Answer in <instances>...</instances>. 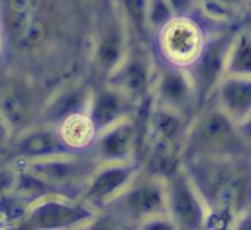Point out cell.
<instances>
[{"label": "cell", "instance_id": "4fadbf2b", "mask_svg": "<svg viewBox=\"0 0 251 230\" xmlns=\"http://www.w3.org/2000/svg\"><path fill=\"white\" fill-rule=\"evenodd\" d=\"M190 122H192V116L151 100V108L147 110L145 132H143L145 144L163 145L182 153Z\"/></svg>", "mask_w": 251, "mask_h": 230}, {"label": "cell", "instance_id": "2e32d148", "mask_svg": "<svg viewBox=\"0 0 251 230\" xmlns=\"http://www.w3.org/2000/svg\"><path fill=\"white\" fill-rule=\"evenodd\" d=\"M127 29H129V26H127L126 18L118 16L116 12L110 14V18H106L104 24L100 26L96 39H94L92 61L104 75H110L127 55V51H129Z\"/></svg>", "mask_w": 251, "mask_h": 230}, {"label": "cell", "instance_id": "ba28073f", "mask_svg": "<svg viewBox=\"0 0 251 230\" xmlns=\"http://www.w3.org/2000/svg\"><path fill=\"white\" fill-rule=\"evenodd\" d=\"M20 163V161H18ZM41 179H45L49 185H53L59 193H67L71 187H78V195L82 189V183L90 175V171L96 167L94 155L76 153V151H65L57 155H49L43 159H33L22 163ZM69 195V193H67Z\"/></svg>", "mask_w": 251, "mask_h": 230}, {"label": "cell", "instance_id": "3957f363", "mask_svg": "<svg viewBox=\"0 0 251 230\" xmlns=\"http://www.w3.org/2000/svg\"><path fill=\"white\" fill-rule=\"evenodd\" d=\"M165 199L167 214L180 230H200L206 228L210 204L194 181L192 173L184 167H176L165 177Z\"/></svg>", "mask_w": 251, "mask_h": 230}, {"label": "cell", "instance_id": "44dd1931", "mask_svg": "<svg viewBox=\"0 0 251 230\" xmlns=\"http://www.w3.org/2000/svg\"><path fill=\"white\" fill-rule=\"evenodd\" d=\"M226 75H251V28H241L233 31L227 59Z\"/></svg>", "mask_w": 251, "mask_h": 230}, {"label": "cell", "instance_id": "52a82bcc", "mask_svg": "<svg viewBox=\"0 0 251 230\" xmlns=\"http://www.w3.org/2000/svg\"><path fill=\"white\" fill-rule=\"evenodd\" d=\"M233 31L235 29H229V26H226L220 31L208 33L200 55L194 59V63L190 67H186L194 81V86H196V92L200 98V106L210 102L220 79L226 75V59H227Z\"/></svg>", "mask_w": 251, "mask_h": 230}, {"label": "cell", "instance_id": "d4e9b609", "mask_svg": "<svg viewBox=\"0 0 251 230\" xmlns=\"http://www.w3.org/2000/svg\"><path fill=\"white\" fill-rule=\"evenodd\" d=\"M137 228H145V230H173L175 228V222L171 220V216L167 214V210H163V212H155V214H151V216H147V218H143L141 222H137Z\"/></svg>", "mask_w": 251, "mask_h": 230}, {"label": "cell", "instance_id": "4316f807", "mask_svg": "<svg viewBox=\"0 0 251 230\" xmlns=\"http://www.w3.org/2000/svg\"><path fill=\"white\" fill-rule=\"evenodd\" d=\"M12 138H14V130H12L10 122L4 118V114L0 112V151L2 149H8Z\"/></svg>", "mask_w": 251, "mask_h": 230}, {"label": "cell", "instance_id": "ac0fdd59", "mask_svg": "<svg viewBox=\"0 0 251 230\" xmlns=\"http://www.w3.org/2000/svg\"><path fill=\"white\" fill-rule=\"evenodd\" d=\"M235 126L251 116V75H224L210 98Z\"/></svg>", "mask_w": 251, "mask_h": 230}, {"label": "cell", "instance_id": "5b68a950", "mask_svg": "<svg viewBox=\"0 0 251 230\" xmlns=\"http://www.w3.org/2000/svg\"><path fill=\"white\" fill-rule=\"evenodd\" d=\"M114 218L131 220L135 226L143 218L167 210L165 179L147 171H139L135 179L106 206Z\"/></svg>", "mask_w": 251, "mask_h": 230}, {"label": "cell", "instance_id": "83f0119b", "mask_svg": "<svg viewBox=\"0 0 251 230\" xmlns=\"http://www.w3.org/2000/svg\"><path fill=\"white\" fill-rule=\"evenodd\" d=\"M237 132H239L241 140L245 142V145L251 147V116L247 120H243L241 124H237Z\"/></svg>", "mask_w": 251, "mask_h": 230}, {"label": "cell", "instance_id": "7402d4cb", "mask_svg": "<svg viewBox=\"0 0 251 230\" xmlns=\"http://www.w3.org/2000/svg\"><path fill=\"white\" fill-rule=\"evenodd\" d=\"M243 8L226 2V0H200L198 2V14L216 26H231L239 20Z\"/></svg>", "mask_w": 251, "mask_h": 230}, {"label": "cell", "instance_id": "1f68e13d", "mask_svg": "<svg viewBox=\"0 0 251 230\" xmlns=\"http://www.w3.org/2000/svg\"><path fill=\"white\" fill-rule=\"evenodd\" d=\"M249 28H251V24H249Z\"/></svg>", "mask_w": 251, "mask_h": 230}, {"label": "cell", "instance_id": "8fae6325", "mask_svg": "<svg viewBox=\"0 0 251 230\" xmlns=\"http://www.w3.org/2000/svg\"><path fill=\"white\" fill-rule=\"evenodd\" d=\"M155 73L157 63L153 61L151 53H147L143 47H129L124 61L110 75H106V83L118 86L133 102L139 104L151 96Z\"/></svg>", "mask_w": 251, "mask_h": 230}, {"label": "cell", "instance_id": "603a6c76", "mask_svg": "<svg viewBox=\"0 0 251 230\" xmlns=\"http://www.w3.org/2000/svg\"><path fill=\"white\" fill-rule=\"evenodd\" d=\"M175 18L169 0H147L145 10V31L157 35V31Z\"/></svg>", "mask_w": 251, "mask_h": 230}, {"label": "cell", "instance_id": "277c9868", "mask_svg": "<svg viewBox=\"0 0 251 230\" xmlns=\"http://www.w3.org/2000/svg\"><path fill=\"white\" fill-rule=\"evenodd\" d=\"M0 26L16 49L31 51L39 47L49 31L45 0H4Z\"/></svg>", "mask_w": 251, "mask_h": 230}, {"label": "cell", "instance_id": "ffe728a7", "mask_svg": "<svg viewBox=\"0 0 251 230\" xmlns=\"http://www.w3.org/2000/svg\"><path fill=\"white\" fill-rule=\"evenodd\" d=\"M57 130H59V136H61L65 147L69 151H76V153L90 151L94 145L96 134H98L88 112H76V114L67 116L65 120H61L57 124Z\"/></svg>", "mask_w": 251, "mask_h": 230}, {"label": "cell", "instance_id": "cb8c5ba5", "mask_svg": "<svg viewBox=\"0 0 251 230\" xmlns=\"http://www.w3.org/2000/svg\"><path fill=\"white\" fill-rule=\"evenodd\" d=\"M120 8L124 12V18L129 28H135L139 31H145V10L147 0H120Z\"/></svg>", "mask_w": 251, "mask_h": 230}, {"label": "cell", "instance_id": "d6986e66", "mask_svg": "<svg viewBox=\"0 0 251 230\" xmlns=\"http://www.w3.org/2000/svg\"><path fill=\"white\" fill-rule=\"evenodd\" d=\"M92 86L82 81H73L57 88L41 106L39 122L57 126L61 120H65L71 114L86 112L90 102Z\"/></svg>", "mask_w": 251, "mask_h": 230}, {"label": "cell", "instance_id": "f546056e", "mask_svg": "<svg viewBox=\"0 0 251 230\" xmlns=\"http://www.w3.org/2000/svg\"><path fill=\"white\" fill-rule=\"evenodd\" d=\"M198 2H200V0H198ZM226 2H231V4H235V6H239V8L245 6V0H226Z\"/></svg>", "mask_w": 251, "mask_h": 230}, {"label": "cell", "instance_id": "9a60e30c", "mask_svg": "<svg viewBox=\"0 0 251 230\" xmlns=\"http://www.w3.org/2000/svg\"><path fill=\"white\" fill-rule=\"evenodd\" d=\"M8 149L12 151L14 159L20 163L69 151L59 136L57 126L45 124V122H37L25 130L14 134Z\"/></svg>", "mask_w": 251, "mask_h": 230}, {"label": "cell", "instance_id": "7c38bea8", "mask_svg": "<svg viewBox=\"0 0 251 230\" xmlns=\"http://www.w3.org/2000/svg\"><path fill=\"white\" fill-rule=\"evenodd\" d=\"M137 149H139V126L135 114H131L100 130L96 134L90 153L94 155L96 163H114V161H137Z\"/></svg>", "mask_w": 251, "mask_h": 230}, {"label": "cell", "instance_id": "484cf974", "mask_svg": "<svg viewBox=\"0 0 251 230\" xmlns=\"http://www.w3.org/2000/svg\"><path fill=\"white\" fill-rule=\"evenodd\" d=\"M175 16H194L198 14V0H169Z\"/></svg>", "mask_w": 251, "mask_h": 230}, {"label": "cell", "instance_id": "5bb4252c", "mask_svg": "<svg viewBox=\"0 0 251 230\" xmlns=\"http://www.w3.org/2000/svg\"><path fill=\"white\" fill-rule=\"evenodd\" d=\"M35 90L22 79H6L0 83V112L10 122L14 134L37 124L41 114Z\"/></svg>", "mask_w": 251, "mask_h": 230}, {"label": "cell", "instance_id": "f1b7e54d", "mask_svg": "<svg viewBox=\"0 0 251 230\" xmlns=\"http://www.w3.org/2000/svg\"><path fill=\"white\" fill-rule=\"evenodd\" d=\"M243 12H245V16H247V20H249V24H251V0H245Z\"/></svg>", "mask_w": 251, "mask_h": 230}, {"label": "cell", "instance_id": "7a4b0ae2", "mask_svg": "<svg viewBox=\"0 0 251 230\" xmlns=\"http://www.w3.org/2000/svg\"><path fill=\"white\" fill-rule=\"evenodd\" d=\"M98 216V208L88 204L82 197L67 193H51L29 202L22 226L37 230H61L90 226Z\"/></svg>", "mask_w": 251, "mask_h": 230}, {"label": "cell", "instance_id": "30bf717a", "mask_svg": "<svg viewBox=\"0 0 251 230\" xmlns=\"http://www.w3.org/2000/svg\"><path fill=\"white\" fill-rule=\"evenodd\" d=\"M151 100L163 106H171L188 116H194V110L200 106V98L194 86V81L186 67L157 65V73L151 86Z\"/></svg>", "mask_w": 251, "mask_h": 230}, {"label": "cell", "instance_id": "e0dca14e", "mask_svg": "<svg viewBox=\"0 0 251 230\" xmlns=\"http://www.w3.org/2000/svg\"><path fill=\"white\" fill-rule=\"evenodd\" d=\"M137 102H133L126 92H122L118 86L104 83L100 86H92L90 92V102H88V116L92 118L96 130H104L116 122H120L122 118H127L131 114H135V106Z\"/></svg>", "mask_w": 251, "mask_h": 230}, {"label": "cell", "instance_id": "6da1fadb", "mask_svg": "<svg viewBox=\"0 0 251 230\" xmlns=\"http://www.w3.org/2000/svg\"><path fill=\"white\" fill-rule=\"evenodd\" d=\"M237 126L212 102L206 110L202 108L192 116L188 136L182 147V153L192 161L204 157H224L233 155L239 149H245Z\"/></svg>", "mask_w": 251, "mask_h": 230}, {"label": "cell", "instance_id": "8992f818", "mask_svg": "<svg viewBox=\"0 0 251 230\" xmlns=\"http://www.w3.org/2000/svg\"><path fill=\"white\" fill-rule=\"evenodd\" d=\"M206 31L194 16H175L157 31V49L165 63L190 67L206 43Z\"/></svg>", "mask_w": 251, "mask_h": 230}, {"label": "cell", "instance_id": "4dcf8cb0", "mask_svg": "<svg viewBox=\"0 0 251 230\" xmlns=\"http://www.w3.org/2000/svg\"><path fill=\"white\" fill-rule=\"evenodd\" d=\"M0 47H2V26H0Z\"/></svg>", "mask_w": 251, "mask_h": 230}, {"label": "cell", "instance_id": "9c48e42d", "mask_svg": "<svg viewBox=\"0 0 251 230\" xmlns=\"http://www.w3.org/2000/svg\"><path fill=\"white\" fill-rule=\"evenodd\" d=\"M139 171V161L96 163V167L82 183L78 197H82L94 208L102 210L135 179Z\"/></svg>", "mask_w": 251, "mask_h": 230}]
</instances>
